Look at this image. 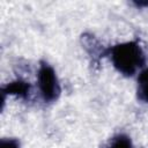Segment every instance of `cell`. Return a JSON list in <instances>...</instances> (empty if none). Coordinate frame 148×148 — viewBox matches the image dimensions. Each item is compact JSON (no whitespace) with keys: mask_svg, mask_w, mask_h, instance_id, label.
<instances>
[{"mask_svg":"<svg viewBox=\"0 0 148 148\" xmlns=\"http://www.w3.org/2000/svg\"><path fill=\"white\" fill-rule=\"evenodd\" d=\"M20 140L16 138H2L0 140V148H20Z\"/></svg>","mask_w":148,"mask_h":148,"instance_id":"obj_6","label":"cell"},{"mask_svg":"<svg viewBox=\"0 0 148 148\" xmlns=\"http://www.w3.org/2000/svg\"><path fill=\"white\" fill-rule=\"evenodd\" d=\"M30 92H31V84L24 80H21V79L8 82L7 84H5L1 88L2 99H5L7 95L16 96V97H20L22 99H28L30 96Z\"/></svg>","mask_w":148,"mask_h":148,"instance_id":"obj_3","label":"cell"},{"mask_svg":"<svg viewBox=\"0 0 148 148\" xmlns=\"http://www.w3.org/2000/svg\"><path fill=\"white\" fill-rule=\"evenodd\" d=\"M37 87L39 95L45 103L56 102L61 94V87L57 72L44 60L39 62L37 71Z\"/></svg>","mask_w":148,"mask_h":148,"instance_id":"obj_2","label":"cell"},{"mask_svg":"<svg viewBox=\"0 0 148 148\" xmlns=\"http://www.w3.org/2000/svg\"><path fill=\"white\" fill-rule=\"evenodd\" d=\"M134 5L138 7H145V6H148V1H145V2L143 1H135Z\"/></svg>","mask_w":148,"mask_h":148,"instance_id":"obj_7","label":"cell"},{"mask_svg":"<svg viewBox=\"0 0 148 148\" xmlns=\"http://www.w3.org/2000/svg\"><path fill=\"white\" fill-rule=\"evenodd\" d=\"M136 97L143 103H148V67L142 68L136 79Z\"/></svg>","mask_w":148,"mask_h":148,"instance_id":"obj_4","label":"cell"},{"mask_svg":"<svg viewBox=\"0 0 148 148\" xmlns=\"http://www.w3.org/2000/svg\"><path fill=\"white\" fill-rule=\"evenodd\" d=\"M108 148H134V146L132 139L127 134L119 133L110 140Z\"/></svg>","mask_w":148,"mask_h":148,"instance_id":"obj_5","label":"cell"},{"mask_svg":"<svg viewBox=\"0 0 148 148\" xmlns=\"http://www.w3.org/2000/svg\"><path fill=\"white\" fill-rule=\"evenodd\" d=\"M106 56H109L116 71L124 76H133L138 71L145 68L146 56L136 40L118 43L106 49Z\"/></svg>","mask_w":148,"mask_h":148,"instance_id":"obj_1","label":"cell"}]
</instances>
